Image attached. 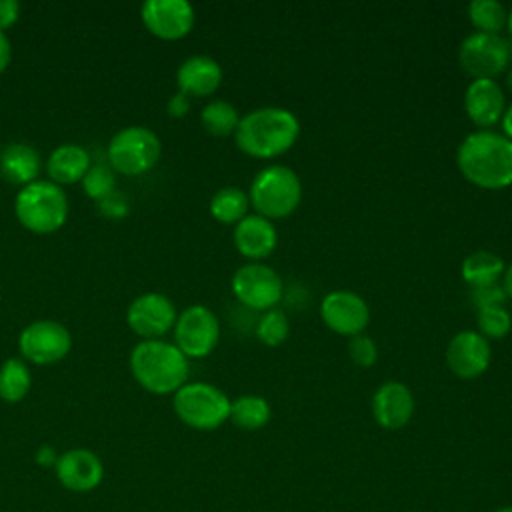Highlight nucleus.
Wrapping results in <instances>:
<instances>
[{"label":"nucleus","mask_w":512,"mask_h":512,"mask_svg":"<svg viewBox=\"0 0 512 512\" xmlns=\"http://www.w3.org/2000/svg\"><path fill=\"white\" fill-rule=\"evenodd\" d=\"M456 164L480 188H506L512 184V140L494 130L470 132L458 146Z\"/></svg>","instance_id":"nucleus-1"},{"label":"nucleus","mask_w":512,"mask_h":512,"mask_svg":"<svg viewBox=\"0 0 512 512\" xmlns=\"http://www.w3.org/2000/svg\"><path fill=\"white\" fill-rule=\"evenodd\" d=\"M298 134L300 122L294 112L282 106H260L240 116L234 138L248 156L274 158L284 154Z\"/></svg>","instance_id":"nucleus-2"},{"label":"nucleus","mask_w":512,"mask_h":512,"mask_svg":"<svg viewBox=\"0 0 512 512\" xmlns=\"http://www.w3.org/2000/svg\"><path fill=\"white\" fill-rule=\"evenodd\" d=\"M134 380L152 394H174L188 382L190 364L174 342L140 340L130 352Z\"/></svg>","instance_id":"nucleus-3"},{"label":"nucleus","mask_w":512,"mask_h":512,"mask_svg":"<svg viewBox=\"0 0 512 512\" xmlns=\"http://www.w3.org/2000/svg\"><path fill=\"white\" fill-rule=\"evenodd\" d=\"M18 222L34 234H50L68 218V198L62 186L50 180H34L20 188L14 198Z\"/></svg>","instance_id":"nucleus-4"},{"label":"nucleus","mask_w":512,"mask_h":512,"mask_svg":"<svg viewBox=\"0 0 512 512\" xmlns=\"http://www.w3.org/2000/svg\"><path fill=\"white\" fill-rule=\"evenodd\" d=\"M250 206L266 218H284L292 214L302 200V182L298 174L284 164H270L256 172L248 190Z\"/></svg>","instance_id":"nucleus-5"},{"label":"nucleus","mask_w":512,"mask_h":512,"mask_svg":"<svg viewBox=\"0 0 512 512\" xmlns=\"http://www.w3.org/2000/svg\"><path fill=\"white\" fill-rule=\"evenodd\" d=\"M172 408L190 428L214 430L230 416V398L208 382H186L174 392Z\"/></svg>","instance_id":"nucleus-6"},{"label":"nucleus","mask_w":512,"mask_h":512,"mask_svg":"<svg viewBox=\"0 0 512 512\" xmlns=\"http://www.w3.org/2000/svg\"><path fill=\"white\" fill-rule=\"evenodd\" d=\"M162 154L158 134L146 126H126L118 130L106 148L108 166L126 176H138L156 166Z\"/></svg>","instance_id":"nucleus-7"},{"label":"nucleus","mask_w":512,"mask_h":512,"mask_svg":"<svg viewBox=\"0 0 512 512\" xmlns=\"http://www.w3.org/2000/svg\"><path fill=\"white\" fill-rule=\"evenodd\" d=\"M462 68L474 78H494L510 68L512 38L488 32H470L458 48Z\"/></svg>","instance_id":"nucleus-8"},{"label":"nucleus","mask_w":512,"mask_h":512,"mask_svg":"<svg viewBox=\"0 0 512 512\" xmlns=\"http://www.w3.org/2000/svg\"><path fill=\"white\" fill-rule=\"evenodd\" d=\"M220 338V322L204 304L184 308L174 324V344L186 358L208 356Z\"/></svg>","instance_id":"nucleus-9"},{"label":"nucleus","mask_w":512,"mask_h":512,"mask_svg":"<svg viewBox=\"0 0 512 512\" xmlns=\"http://www.w3.org/2000/svg\"><path fill=\"white\" fill-rule=\"evenodd\" d=\"M18 348L24 360L46 366L64 360L72 348L68 328L56 320H34L18 336Z\"/></svg>","instance_id":"nucleus-10"},{"label":"nucleus","mask_w":512,"mask_h":512,"mask_svg":"<svg viewBox=\"0 0 512 512\" xmlns=\"http://www.w3.org/2000/svg\"><path fill=\"white\" fill-rule=\"evenodd\" d=\"M232 292L248 308L270 310L280 302L284 282L272 266L264 262H246L232 276Z\"/></svg>","instance_id":"nucleus-11"},{"label":"nucleus","mask_w":512,"mask_h":512,"mask_svg":"<svg viewBox=\"0 0 512 512\" xmlns=\"http://www.w3.org/2000/svg\"><path fill=\"white\" fill-rule=\"evenodd\" d=\"M174 302L160 292H144L136 296L126 310L128 328L142 340H158L176 324Z\"/></svg>","instance_id":"nucleus-12"},{"label":"nucleus","mask_w":512,"mask_h":512,"mask_svg":"<svg viewBox=\"0 0 512 512\" xmlns=\"http://www.w3.org/2000/svg\"><path fill=\"white\" fill-rule=\"evenodd\" d=\"M320 316L332 332L356 336L368 326L370 308L366 300L352 290H332L320 302Z\"/></svg>","instance_id":"nucleus-13"},{"label":"nucleus","mask_w":512,"mask_h":512,"mask_svg":"<svg viewBox=\"0 0 512 512\" xmlns=\"http://www.w3.org/2000/svg\"><path fill=\"white\" fill-rule=\"evenodd\" d=\"M140 18L150 34L162 40L184 38L194 26V6L188 0H146Z\"/></svg>","instance_id":"nucleus-14"},{"label":"nucleus","mask_w":512,"mask_h":512,"mask_svg":"<svg viewBox=\"0 0 512 512\" xmlns=\"http://www.w3.org/2000/svg\"><path fill=\"white\" fill-rule=\"evenodd\" d=\"M58 482L70 492H92L104 478V464L88 448H70L58 456L54 466Z\"/></svg>","instance_id":"nucleus-15"},{"label":"nucleus","mask_w":512,"mask_h":512,"mask_svg":"<svg viewBox=\"0 0 512 512\" xmlns=\"http://www.w3.org/2000/svg\"><path fill=\"white\" fill-rule=\"evenodd\" d=\"M492 352L490 342L476 330L454 334L446 346L448 368L460 378H476L486 372Z\"/></svg>","instance_id":"nucleus-16"},{"label":"nucleus","mask_w":512,"mask_h":512,"mask_svg":"<svg viewBox=\"0 0 512 512\" xmlns=\"http://www.w3.org/2000/svg\"><path fill=\"white\" fill-rule=\"evenodd\" d=\"M464 110L482 130H490L506 112L504 88L494 78H474L464 92Z\"/></svg>","instance_id":"nucleus-17"},{"label":"nucleus","mask_w":512,"mask_h":512,"mask_svg":"<svg viewBox=\"0 0 512 512\" xmlns=\"http://www.w3.org/2000/svg\"><path fill=\"white\" fill-rule=\"evenodd\" d=\"M412 414L414 396L406 384L388 380L376 388L372 396V416L382 428L398 430L410 422Z\"/></svg>","instance_id":"nucleus-18"},{"label":"nucleus","mask_w":512,"mask_h":512,"mask_svg":"<svg viewBox=\"0 0 512 512\" xmlns=\"http://www.w3.org/2000/svg\"><path fill=\"white\" fill-rule=\"evenodd\" d=\"M278 232L270 218L260 214H246L234 224V246L250 262H260L276 248Z\"/></svg>","instance_id":"nucleus-19"},{"label":"nucleus","mask_w":512,"mask_h":512,"mask_svg":"<svg viewBox=\"0 0 512 512\" xmlns=\"http://www.w3.org/2000/svg\"><path fill=\"white\" fill-rule=\"evenodd\" d=\"M222 82V66L206 54L184 58L176 70L178 90L188 96H210Z\"/></svg>","instance_id":"nucleus-20"},{"label":"nucleus","mask_w":512,"mask_h":512,"mask_svg":"<svg viewBox=\"0 0 512 512\" xmlns=\"http://www.w3.org/2000/svg\"><path fill=\"white\" fill-rule=\"evenodd\" d=\"M42 158L36 148L24 142H10L0 152V174L10 184L26 186L38 180Z\"/></svg>","instance_id":"nucleus-21"},{"label":"nucleus","mask_w":512,"mask_h":512,"mask_svg":"<svg viewBox=\"0 0 512 512\" xmlns=\"http://www.w3.org/2000/svg\"><path fill=\"white\" fill-rule=\"evenodd\" d=\"M90 168V154L86 148L74 142H66L56 146L46 162V172L50 182L62 186V184H74L82 182L84 174Z\"/></svg>","instance_id":"nucleus-22"},{"label":"nucleus","mask_w":512,"mask_h":512,"mask_svg":"<svg viewBox=\"0 0 512 512\" xmlns=\"http://www.w3.org/2000/svg\"><path fill=\"white\" fill-rule=\"evenodd\" d=\"M504 270V260L490 250H474L462 260V278L470 288L500 282Z\"/></svg>","instance_id":"nucleus-23"},{"label":"nucleus","mask_w":512,"mask_h":512,"mask_svg":"<svg viewBox=\"0 0 512 512\" xmlns=\"http://www.w3.org/2000/svg\"><path fill=\"white\" fill-rule=\"evenodd\" d=\"M32 388V372L22 358H8L0 366V398L16 404L28 396Z\"/></svg>","instance_id":"nucleus-24"},{"label":"nucleus","mask_w":512,"mask_h":512,"mask_svg":"<svg viewBox=\"0 0 512 512\" xmlns=\"http://www.w3.org/2000/svg\"><path fill=\"white\" fill-rule=\"evenodd\" d=\"M248 194L238 186L218 188L210 198V214L222 224H236L248 214Z\"/></svg>","instance_id":"nucleus-25"},{"label":"nucleus","mask_w":512,"mask_h":512,"mask_svg":"<svg viewBox=\"0 0 512 512\" xmlns=\"http://www.w3.org/2000/svg\"><path fill=\"white\" fill-rule=\"evenodd\" d=\"M228 420H232V424L242 430H258L270 420V404L258 394L238 396L230 402Z\"/></svg>","instance_id":"nucleus-26"},{"label":"nucleus","mask_w":512,"mask_h":512,"mask_svg":"<svg viewBox=\"0 0 512 512\" xmlns=\"http://www.w3.org/2000/svg\"><path fill=\"white\" fill-rule=\"evenodd\" d=\"M200 122L206 128V132L214 134V136H228L234 134L240 122V114L238 108L228 102V100H210L202 112H200Z\"/></svg>","instance_id":"nucleus-27"},{"label":"nucleus","mask_w":512,"mask_h":512,"mask_svg":"<svg viewBox=\"0 0 512 512\" xmlns=\"http://www.w3.org/2000/svg\"><path fill=\"white\" fill-rule=\"evenodd\" d=\"M468 18L478 32L500 34L506 28L508 8L498 0H472L468 4Z\"/></svg>","instance_id":"nucleus-28"},{"label":"nucleus","mask_w":512,"mask_h":512,"mask_svg":"<svg viewBox=\"0 0 512 512\" xmlns=\"http://www.w3.org/2000/svg\"><path fill=\"white\" fill-rule=\"evenodd\" d=\"M290 334V320L284 310L270 308L264 310V314L256 322V336L266 346H278L282 344Z\"/></svg>","instance_id":"nucleus-29"},{"label":"nucleus","mask_w":512,"mask_h":512,"mask_svg":"<svg viewBox=\"0 0 512 512\" xmlns=\"http://www.w3.org/2000/svg\"><path fill=\"white\" fill-rule=\"evenodd\" d=\"M476 322L478 332L490 340V338H504L512 328V316L504 306H488L476 310Z\"/></svg>","instance_id":"nucleus-30"},{"label":"nucleus","mask_w":512,"mask_h":512,"mask_svg":"<svg viewBox=\"0 0 512 512\" xmlns=\"http://www.w3.org/2000/svg\"><path fill=\"white\" fill-rule=\"evenodd\" d=\"M116 186V178H114V170L106 164H96L90 166L88 172L82 178V188L84 192L92 198V200H104L114 192Z\"/></svg>","instance_id":"nucleus-31"},{"label":"nucleus","mask_w":512,"mask_h":512,"mask_svg":"<svg viewBox=\"0 0 512 512\" xmlns=\"http://www.w3.org/2000/svg\"><path fill=\"white\" fill-rule=\"evenodd\" d=\"M348 354L354 364H358L362 368H370L378 358V348H376V342L368 334L362 332V334L350 336Z\"/></svg>","instance_id":"nucleus-32"},{"label":"nucleus","mask_w":512,"mask_h":512,"mask_svg":"<svg viewBox=\"0 0 512 512\" xmlns=\"http://www.w3.org/2000/svg\"><path fill=\"white\" fill-rule=\"evenodd\" d=\"M506 292L502 282H494V284H484V286H476L470 288V300L476 306V310L480 308H488V306H504L506 300Z\"/></svg>","instance_id":"nucleus-33"},{"label":"nucleus","mask_w":512,"mask_h":512,"mask_svg":"<svg viewBox=\"0 0 512 512\" xmlns=\"http://www.w3.org/2000/svg\"><path fill=\"white\" fill-rule=\"evenodd\" d=\"M188 110H190V96L188 94H184V92H174L170 98H168V102H166V112H168V116H172V118H182V116H186L188 114Z\"/></svg>","instance_id":"nucleus-34"},{"label":"nucleus","mask_w":512,"mask_h":512,"mask_svg":"<svg viewBox=\"0 0 512 512\" xmlns=\"http://www.w3.org/2000/svg\"><path fill=\"white\" fill-rule=\"evenodd\" d=\"M20 18V2L18 0H0V30L4 32Z\"/></svg>","instance_id":"nucleus-35"},{"label":"nucleus","mask_w":512,"mask_h":512,"mask_svg":"<svg viewBox=\"0 0 512 512\" xmlns=\"http://www.w3.org/2000/svg\"><path fill=\"white\" fill-rule=\"evenodd\" d=\"M58 452L54 450V446H50V444H42L38 450H36V462L40 464V466H44V468H48V466H56V462H58Z\"/></svg>","instance_id":"nucleus-36"},{"label":"nucleus","mask_w":512,"mask_h":512,"mask_svg":"<svg viewBox=\"0 0 512 512\" xmlns=\"http://www.w3.org/2000/svg\"><path fill=\"white\" fill-rule=\"evenodd\" d=\"M10 60H12V44L6 36V32L0 30V74L8 68Z\"/></svg>","instance_id":"nucleus-37"},{"label":"nucleus","mask_w":512,"mask_h":512,"mask_svg":"<svg viewBox=\"0 0 512 512\" xmlns=\"http://www.w3.org/2000/svg\"><path fill=\"white\" fill-rule=\"evenodd\" d=\"M502 128H504V134L512 140V104L506 106V112L502 116Z\"/></svg>","instance_id":"nucleus-38"},{"label":"nucleus","mask_w":512,"mask_h":512,"mask_svg":"<svg viewBox=\"0 0 512 512\" xmlns=\"http://www.w3.org/2000/svg\"><path fill=\"white\" fill-rule=\"evenodd\" d=\"M504 280H502V286H504V292H506V296L508 298H512V262L506 266V270H504V276H502Z\"/></svg>","instance_id":"nucleus-39"},{"label":"nucleus","mask_w":512,"mask_h":512,"mask_svg":"<svg viewBox=\"0 0 512 512\" xmlns=\"http://www.w3.org/2000/svg\"><path fill=\"white\" fill-rule=\"evenodd\" d=\"M504 82H506V88H508V92L512 94V66L506 70V78H504Z\"/></svg>","instance_id":"nucleus-40"},{"label":"nucleus","mask_w":512,"mask_h":512,"mask_svg":"<svg viewBox=\"0 0 512 512\" xmlns=\"http://www.w3.org/2000/svg\"><path fill=\"white\" fill-rule=\"evenodd\" d=\"M506 28H508V32H510V36H508V38H512V8L508 10V20H506Z\"/></svg>","instance_id":"nucleus-41"},{"label":"nucleus","mask_w":512,"mask_h":512,"mask_svg":"<svg viewBox=\"0 0 512 512\" xmlns=\"http://www.w3.org/2000/svg\"><path fill=\"white\" fill-rule=\"evenodd\" d=\"M494 512H512V504H510V506H502V508H498V510H494Z\"/></svg>","instance_id":"nucleus-42"}]
</instances>
